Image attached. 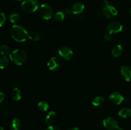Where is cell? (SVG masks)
I'll list each match as a JSON object with an SVG mask.
<instances>
[{"mask_svg": "<svg viewBox=\"0 0 131 130\" xmlns=\"http://www.w3.org/2000/svg\"><path fill=\"white\" fill-rule=\"evenodd\" d=\"M10 34L12 38L17 42H24L28 38V32L26 29L16 24L12 25L10 29Z\"/></svg>", "mask_w": 131, "mask_h": 130, "instance_id": "obj_1", "label": "cell"}, {"mask_svg": "<svg viewBox=\"0 0 131 130\" xmlns=\"http://www.w3.org/2000/svg\"><path fill=\"white\" fill-rule=\"evenodd\" d=\"M10 60L17 66H22L26 62L28 56L26 52L21 49H15L10 52Z\"/></svg>", "mask_w": 131, "mask_h": 130, "instance_id": "obj_2", "label": "cell"}, {"mask_svg": "<svg viewBox=\"0 0 131 130\" xmlns=\"http://www.w3.org/2000/svg\"><path fill=\"white\" fill-rule=\"evenodd\" d=\"M39 2L38 0H24L21 4L23 11L28 14L33 13L39 8Z\"/></svg>", "mask_w": 131, "mask_h": 130, "instance_id": "obj_3", "label": "cell"}, {"mask_svg": "<svg viewBox=\"0 0 131 130\" xmlns=\"http://www.w3.org/2000/svg\"><path fill=\"white\" fill-rule=\"evenodd\" d=\"M40 17L44 20H49L51 19L53 14L52 8L48 4H42L38 9Z\"/></svg>", "mask_w": 131, "mask_h": 130, "instance_id": "obj_4", "label": "cell"}, {"mask_svg": "<svg viewBox=\"0 0 131 130\" xmlns=\"http://www.w3.org/2000/svg\"><path fill=\"white\" fill-rule=\"evenodd\" d=\"M102 14L109 19L115 18L118 15L117 10L113 6L110 5L109 1L107 0L104 1V6L102 8Z\"/></svg>", "mask_w": 131, "mask_h": 130, "instance_id": "obj_5", "label": "cell"}, {"mask_svg": "<svg viewBox=\"0 0 131 130\" xmlns=\"http://www.w3.org/2000/svg\"><path fill=\"white\" fill-rule=\"evenodd\" d=\"M103 125L105 128L108 130H124L122 127L119 126L117 121L111 117L105 118L103 120Z\"/></svg>", "mask_w": 131, "mask_h": 130, "instance_id": "obj_6", "label": "cell"}, {"mask_svg": "<svg viewBox=\"0 0 131 130\" xmlns=\"http://www.w3.org/2000/svg\"><path fill=\"white\" fill-rule=\"evenodd\" d=\"M123 29V25L120 22L115 20L108 24L107 27V29L110 34H115L118 33L122 31Z\"/></svg>", "mask_w": 131, "mask_h": 130, "instance_id": "obj_7", "label": "cell"}, {"mask_svg": "<svg viewBox=\"0 0 131 130\" xmlns=\"http://www.w3.org/2000/svg\"><path fill=\"white\" fill-rule=\"evenodd\" d=\"M58 54L64 60H70L74 55L72 50L68 47H62L58 49Z\"/></svg>", "mask_w": 131, "mask_h": 130, "instance_id": "obj_8", "label": "cell"}, {"mask_svg": "<svg viewBox=\"0 0 131 130\" xmlns=\"http://www.w3.org/2000/svg\"><path fill=\"white\" fill-rule=\"evenodd\" d=\"M61 61L57 57H52L47 62V67L51 71H55L60 68Z\"/></svg>", "mask_w": 131, "mask_h": 130, "instance_id": "obj_9", "label": "cell"}, {"mask_svg": "<svg viewBox=\"0 0 131 130\" xmlns=\"http://www.w3.org/2000/svg\"><path fill=\"white\" fill-rule=\"evenodd\" d=\"M125 98H124L122 95L120 93H113L112 94H110V100L113 104L114 105H120L123 101H124Z\"/></svg>", "mask_w": 131, "mask_h": 130, "instance_id": "obj_10", "label": "cell"}, {"mask_svg": "<svg viewBox=\"0 0 131 130\" xmlns=\"http://www.w3.org/2000/svg\"><path fill=\"white\" fill-rule=\"evenodd\" d=\"M120 74L123 79L127 82L131 80V68L129 66L124 65L120 68Z\"/></svg>", "mask_w": 131, "mask_h": 130, "instance_id": "obj_11", "label": "cell"}, {"mask_svg": "<svg viewBox=\"0 0 131 130\" xmlns=\"http://www.w3.org/2000/svg\"><path fill=\"white\" fill-rule=\"evenodd\" d=\"M84 4L81 2H77L72 5L71 8L72 13L74 15L80 14L84 11Z\"/></svg>", "mask_w": 131, "mask_h": 130, "instance_id": "obj_12", "label": "cell"}, {"mask_svg": "<svg viewBox=\"0 0 131 130\" xmlns=\"http://www.w3.org/2000/svg\"><path fill=\"white\" fill-rule=\"evenodd\" d=\"M123 52H124V48H123V46L121 44L117 43V44H115L113 47L111 54H112L114 57H120L123 54Z\"/></svg>", "mask_w": 131, "mask_h": 130, "instance_id": "obj_13", "label": "cell"}, {"mask_svg": "<svg viewBox=\"0 0 131 130\" xmlns=\"http://www.w3.org/2000/svg\"><path fill=\"white\" fill-rule=\"evenodd\" d=\"M10 130H20L21 122L18 118H14L11 120L9 124Z\"/></svg>", "mask_w": 131, "mask_h": 130, "instance_id": "obj_14", "label": "cell"}, {"mask_svg": "<svg viewBox=\"0 0 131 130\" xmlns=\"http://www.w3.org/2000/svg\"><path fill=\"white\" fill-rule=\"evenodd\" d=\"M58 119V115L56 114V112L51 111L48 114L46 115V118H45V121L47 122V124H53L57 121Z\"/></svg>", "mask_w": 131, "mask_h": 130, "instance_id": "obj_15", "label": "cell"}, {"mask_svg": "<svg viewBox=\"0 0 131 130\" xmlns=\"http://www.w3.org/2000/svg\"><path fill=\"white\" fill-rule=\"evenodd\" d=\"M105 104V99L103 97L96 96L92 101V105L95 107H102Z\"/></svg>", "mask_w": 131, "mask_h": 130, "instance_id": "obj_16", "label": "cell"}, {"mask_svg": "<svg viewBox=\"0 0 131 130\" xmlns=\"http://www.w3.org/2000/svg\"><path fill=\"white\" fill-rule=\"evenodd\" d=\"M118 115L122 118H129L131 116V110L128 108H122L118 112Z\"/></svg>", "mask_w": 131, "mask_h": 130, "instance_id": "obj_17", "label": "cell"}, {"mask_svg": "<svg viewBox=\"0 0 131 130\" xmlns=\"http://www.w3.org/2000/svg\"><path fill=\"white\" fill-rule=\"evenodd\" d=\"M11 96L14 100H20L22 98V93L20 89H19L18 88H14V89H13L11 93Z\"/></svg>", "mask_w": 131, "mask_h": 130, "instance_id": "obj_18", "label": "cell"}, {"mask_svg": "<svg viewBox=\"0 0 131 130\" xmlns=\"http://www.w3.org/2000/svg\"><path fill=\"white\" fill-rule=\"evenodd\" d=\"M10 63V59L6 56H3L0 57V69L3 70L8 67Z\"/></svg>", "mask_w": 131, "mask_h": 130, "instance_id": "obj_19", "label": "cell"}, {"mask_svg": "<svg viewBox=\"0 0 131 130\" xmlns=\"http://www.w3.org/2000/svg\"><path fill=\"white\" fill-rule=\"evenodd\" d=\"M41 38L40 34L37 31H31L30 33H28V38L30 40L33 42H37Z\"/></svg>", "mask_w": 131, "mask_h": 130, "instance_id": "obj_20", "label": "cell"}, {"mask_svg": "<svg viewBox=\"0 0 131 130\" xmlns=\"http://www.w3.org/2000/svg\"><path fill=\"white\" fill-rule=\"evenodd\" d=\"M37 108L41 112H46L49 108V105L47 102L45 101H42L38 103Z\"/></svg>", "mask_w": 131, "mask_h": 130, "instance_id": "obj_21", "label": "cell"}, {"mask_svg": "<svg viewBox=\"0 0 131 130\" xmlns=\"http://www.w3.org/2000/svg\"><path fill=\"white\" fill-rule=\"evenodd\" d=\"M9 20L12 23H17L19 22L20 19V15L19 13L14 12L12 13L10 15H9Z\"/></svg>", "mask_w": 131, "mask_h": 130, "instance_id": "obj_22", "label": "cell"}, {"mask_svg": "<svg viewBox=\"0 0 131 130\" xmlns=\"http://www.w3.org/2000/svg\"><path fill=\"white\" fill-rule=\"evenodd\" d=\"M10 48L6 44H3L0 46V53L3 56H6L10 54Z\"/></svg>", "mask_w": 131, "mask_h": 130, "instance_id": "obj_23", "label": "cell"}, {"mask_svg": "<svg viewBox=\"0 0 131 130\" xmlns=\"http://www.w3.org/2000/svg\"><path fill=\"white\" fill-rule=\"evenodd\" d=\"M65 19V14L62 11H58L54 17V20L56 22H61Z\"/></svg>", "mask_w": 131, "mask_h": 130, "instance_id": "obj_24", "label": "cell"}, {"mask_svg": "<svg viewBox=\"0 0 131 130\" xmlns=\"http://www.w3.org/2000/svg\"><path fill=\"white\" fill-rule=\"evenodd\" d=\"M6 22V16L3 13L0 11V27L3 26Z\"/></svg>", "mask_w": 131, "mask_h": 130, "instance_id": "obj_25", "label": "cell"}, {"mask_svg": "<svg viewBox=\"0 0 131 130\" xmlns=\"http://www.w3.org/2000/svg\"><path fill=\"white\" fill-rule=\"evenodd\" d=\"M46 130H61V129L59 126L56 125H51L47 127Z\"/></svg>", "mask_w": 131, "mask_h": 130, "instance_id": "obj_26", "label": "cell"}, {"mask_svg": "<svg viewBox=\"0 0 131 130\" xmlns=\"http://www.w3.org/2000/svg\"><path fill=\"white\" fill-rule=\"evenodd\" d=\"M111 38H112V36H111V34H110V33L105 34L104 36V41L106 42H108L110 41H111Z\"/></svg>", "mask_w": 131, "mask_h": 130, "instance_id": "obj_27", "label": "cell"}, {"mask_svg": "<svg viewBox=\"0 0 131 130\" xmlns=\"http://www.w3.org/2000/svg\"><path fill=\"white\" fill-rule=\"evenodd\" d=\"M5 98V93L2 91L1 90H0V103H2L3 101H4Z\"/></svg>", "mask_w": 131, "mask_h": 130, "instance_id": "obj_28", "label": "cell"}, {"mask_svg": "<svg viewBox=\"0 0 131 130\" xmlns=\"http://www.w3.org/2000/svg\"><path fill=\"white\" fill-rule=\"evenodd\" d=\"M67 130H81V129L79 128H78V127H70V128L68 129Z\"/></svg>", "mask_w": 131, "mask_h": 130, "instance_id": "obj_29", "label": "cell"}, {"mask_svg": "<svg viewBox=\"0 0 131 130\" xmlns=\"http://www.w3.org/2000/svg\"><path fill=\"white\" fill-rule=\"evenodd\" d=\"M0 130H5V129L3 128V127H2L1 126H0Z\"/></svg>", "mask_w": 131, "mask_h": 130, "instance_id": "obj_30", "label": "cell"}, {"mask_svg": "<svg viewBox=\"0 0 131 130\" xmlns=\"http://www.w3.org/2000/svg\"><path fill=\"white\" fill-rule=\"evenodd\" d=\"M13 1H15V2H19V1H20L21 0H12Z\"/></svg>", "mask_w": 131, "mask_h": 130, "instance_id": "obj_31", "label": "cell"}, {"mask_svg": "<svg viewBox=\"0 0 131 130\" xmlns=\"http://www.w3.org/2000/svg\"><path fill=\"white\" fill-rule=\"evenodd\" d=\"M130 15H131V8H130Z\"/></svg>", "mask_w": 131, "mask_h": 130, "instance_id": "obj_32", "label": "cell"}, {"mask_svg": "<svg viewBox=\"0 0 131 130\" xmlns=\"http://www.w3.org/2000/svg\"><path fill=\"white\" fill-rule=\"evenodd\" d=\"M130 29H131V27H130Z\"/></svg>", "mask_w": 131, "mask_h": 130, "instance_id": "obj_33", "label": "cell"}]
</instances>
